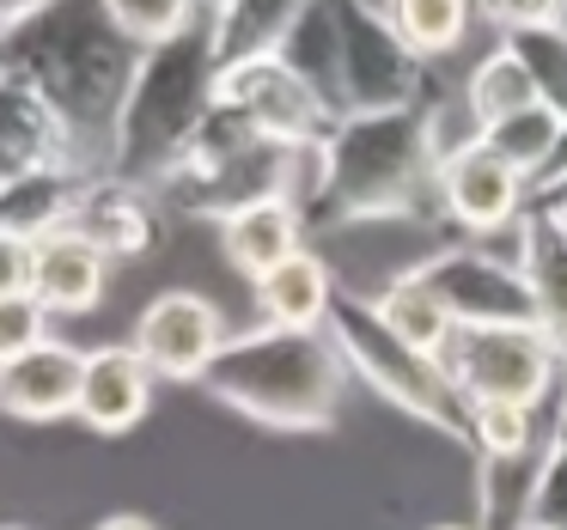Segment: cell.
<instances>
[{
	"instance_id": "6da1fadb",
	"label": "cell",
	"mask_w": 567,
	"mask_h": 530,
	"mask_svg": "<svg viewBox=\"0 0 567 530\" xmlns=\"http://www.w3.org/2000/svg\"><path fill=\"white\" fill-rule=\"evenodd\" d=\"M440 141H433L427 98L384 116H342L318 153L299 214L306 232L379 220H440Z\"/></svg>"
},
{
	"instance_id": "7a4b0ae2",
	"label": "cell",
	"mask_w": 567,
	"mask_h": 530,
	"mask_svg": "<svg viewBox=\"0 0 567 530\" xmlns=\"http://www.w3.org/2000/svg\"><path fill=\"white\" fill-rule=\"evenodd\" d=\"M0 62L55 111L80 165L104 172L111 123L123 111V92L141 62V50L111 25V13L104 7H38V0H25L19 25L0 38Z\"/></svg>"
},
{
	"instance_id": "3957f363",
	"label": "cell",
	"mask_w": 567,
	"mask_h": 530,
	"mask_svg": "<svg viewBox=\"0 0 567 530\" xmlns=\"http://www.w3.org/2000/svg\"><path fill=\"white\" fill-rule=\"evenodd\" d=\"M214 43H208V7L184 38L141 50L135 80L123 92V111L111 123V147H104V172L123 184L159 189L165 172L184 159V147L196 141V128L214 111Z\"/></svg>"
},
{
	"instance_id": "277c9868",
	"label": "cell",
	"mask_w": 567,
	"mask_h": 530,
	"mask_svg": "<svg viewBox=\"0 0 567 530\" xmlns=\"http://www.w3.org/2000/svg\"><path fill=\"white\" fill-rule=\"evenodd\" d=\"M202 391L281 433H318L342 415L348 366L323 330H238L202 372Z\"/></svg>"
},
{
	"instance_id": "5b68a950",
	"label": "cell",
	"mask_w": 567,
	"mask_h": 530,
	"mask_svg": "<svg viewBox=\"0 0 567 530\" xmlns=\"http://www.w3.org/2000/svg\"><path fill=\"white\" fill-rule=\"evenodd\" d=\"M311 177V153L275 147L262 141L245 116L214 104L208 123L196 128V141L184 147V159L165 172V184L153 196L177 214H202V220H233V214L257 208V201H293L306 196Z\"/></svg>"
},
{
	"instance_id": "8992f818",
	"label": "cell",
	"mask_w": 567,
	"mask_h": 530,
	"mask_svg": "<svg viewBox=\"0 0 567 530\" xmlns=\"http://www.w3.org/2000/svg\"><path fill=\"white\" fill-rule=\"evenodd\" d=\"M330 347L342 354L348 378H360L367 391H379L384 403H396L403 415H415L421 427L445 433V439L470 445V403L457 396V384L445 378L440 354H421L409 347L391 323L379 318L372 293H336L330 305V323H323Z\"/></svg>"
},
{
	"instance_id": "52a82bcc",
	"label": "cell",
	"mask_w": 567,
	"mask_h": 530,
	"mask_svg": "<svg viewBox=\"0 0 567 530\" xmlns=\"http://www.w3.org/2000/svg\"><path fill=\"white\" fill-rule=\"evenodd\" d=\"M440 366L470 408H543L561 391V347L543 330H452V342L440 347Z\"/></svg>"
},
{
	"instance_id": "ba28073f",
	"label": "cell",
	"mask_w": 567,
	"mask_h": 530,
	"mask_svg": "<svg viewBox=\"0 0 567 530\" xmlns=\"http://www.w3.org/2000/svg\"><path fill=\"white\" fill-rule=\"evenodd\" d=\"M421 281L445 299L457 330H537V299L525 287L518 257L488 245H445L415 262Z\"/></svg>"
},
{
	"instance_id": "9c48e42d",
	"label": "cell",
	"mask_w": 567,
	"mask_h": 530,
	"mask_svg": "<svg viewBox=\"0 0 567 530\" xmlns=\"http://www.w3.org/2000/svg\"><path fill=\"white\" fill-rule=\"evenodd\" d=\"M336 38H342V111L384 116L427 98V62L403 50L384 7H336Z\"/></svg>"
},
{
	"instance_id": "30bf717a",
	"label": "cell",
	"mask_w": 567,
	"mask_h": 530,
	"mask_svg": "<svg viewBox=\"0 0 567 530\" xmlns=\"http://www.w3.org/2000/svg\"><path fill=\"white\" fill-rule=\"evenodd\" d=\"M214 104L233 111V116H245L262 141L293 147V153H318L323 141H330V128L342 123V116H336L330 104L293 74V67H281V55L226 67V74L214 80Z\"/></svg>"
},
{
	"instance_id": "8fae6325",
	"label": "cell",
	"mask_w": 567,
	"mask_h": 530,
	"mask_svg": "<svg viewBox=\"0 0 567 530\" xmlns=\"http://www.w3.org/2000/svg\"><path fill=\"white\" fill-rule=\"evenodd\" d=\"M226 318L214 299L189 293V287H172V293L147 299L135 323V354L147 360L153 378L172 384H202V372L214 366V354L226 347Z\"/></svg>"
},
{
	"instance_id": "7c38bea8",
	"label": "cell",
	"mask_w": 567,
	"mask_h": 530,
	"mask_svg": "<svg viewBox=\"0 0 567 530\" xmlns=\"http://www.w3.org/2000/svg\"><path fill=\"white\" fill-rule=\"evenodd\" d=\"M530 208V184L506 159H494L482 141L457 147L440 165V220L452 232H464L470 245H488L494 232L518 226V214Z\"/></svg>"
},
{
	"instance_id": "4fadbf2b",
	"label": "cell",
	"mask_w": 567,
	"mask_h": 530,
	"mask_svg": "<svg viewBox=\"0 0 567 530\" xmlns=\"http://www.w3.org/2000/svg\"><path fill=\"white\" fill-rule=\"evenodd\" d=\"M74 232L99 250L104 262H135V257H153L165 238V201L141 184H123V177L99 172L80 196V214H74Z\"/></svg>"
},
{
	"instance_id": "5bb4252c",
	"label": "cell",
	"mask_w": 567,
	"mask_h": 530,
	"mask_svg": "<svg viewBox=\"0 0 567 530\" xmlns=\"http://www.w3.org/2000/svg\"><path fill=\"white\" fill-rule=\"evenodd\" d=\"M62 165H80L68 128L55 123V111L13 74V67L0 62V184H19V177H38V172H62Z\"/></svg>"
},
{
	"instance_id": "9a60e30c",
	"label": "cell",
	"mask_w": 567,
	"mask_h": 530,
	"mask_svg": "<svg viewBox=\"0 0 567 530\" xmlns=\"http://www.w3.org/2000/svg\"><path fill=\"white\" fill-rule=\"evenodd\" d=\"M80 372H86V347L50 335L31 354L0 360V415L13 420H68L80 408Z\"/></svg>"
},
{
	"instance_id": "2e32d148",
	"label": "cell",
	"mask_w": 567,
	"mask_h": 530,
	"mask_svg": "<svg viewBox=\"0 0 567 530\" xmlns=\"http://www.w3.org/2000/svg\"><path fill=\"white\" fill-rule=\"evenodd\" d=\"M513 257L525 269L530 299H537V330L567 360V214L549 201H530L513 226Z\"/></svg>"
},
{
	"instance_id": "e0dca14e",
	"label": "cell",
	"mask_w": 567,
	"mask_h": 530,
	"mask_svg": "<svg viewBox=\"0 0 567 530\" xmlns=\"http://www.w3.org/2000/svg\"><path fill=\"white\" fill-rule=\"evenodd\" d=\"M153 372L147 360L135 354V342L128 347H86V372H80V408L74 420L92 433H104V439H116V433L141 427L153 408Z\"/></svg>"
},
{
	"instance_id": "ac0fdd59",
	"label": "cell",
	"mask_w": 567,
	"mask_h": 530,
	"mask_svg": "<svg viewBox=\"0 0 567 530\" xmlns=\"http://www.w3.org/2000/svg\"><path fill=\"white\" fill-rule=\"evenodd\" d=\"M111 287V262L68 226L55 238H38V262H31V299H43L50 318H80L92 311Z\"/></svg>"
},
{
	"instance_id": "d6986e66",
	"label": "cell",
	"mask_w": 567,
	"mask_h": 530,
	"mask_svg": "<svg viewBox=\"0 0 567 530\" xmlns=\"http://www.w3.org/2000/svg\"><path fill=\"white\" fill-rule=\"evenodd\" d=\"M250 293H257V311H262L269 330H323L342 287H336L330 262H323L318 250H299V257H287L281 269L262 274Z\"/></svg>"
},
{
	"instance_id": "ffe728a7",
	"label": "cell",
	"mask_w": 567,
	"mask_h": 530,
	"mask_svg": "<svg viewBox=\"0 0 567 530\" xmlns=\"http://www.w3.org/2000/svg\"><path fill=\"white\" fill-rule=\"evenodd\" d=\"M220 250H226V262L257 287L269 269H281L287 257L306 250V214H299L293 201H257V208L220 220Z\"/></svg>"
},
{
	"instance_id": "44dd1931",
	"label": "cell",
	"mask_w": 567,
	"mask_h": 530,
	"mask_svg": "<svg viewBox=\"0 0 567 530\" xmlns=\"http://www.w3.org/2000/svg\"><path fill=\"white\" fill-rule=\"evenodd\" d=\"M92 177H99V172H86V165H62V172L19 177V184H7V196H0V226L19 232V238H31V245H38V238L68 232Z\"/></svg>"
},
{
	"instance_id": "7402d4cb",
	"label": "cell",
	"mask_w": 567,
	"mask_h": 530,
	"mask_svg": "<svg viewBox=\"0 0 567 530\" xmlns=\"http://www.w3.org/2000/svg\"><path fill=\"white\" fill-rule=\"evenodd\" d=\"M281 67H293L336 116L342 111V38H336V7H293L287 19V38H281Z\"/></svg>"
},
{
	"instance_id": "603a6c76",
	"label": "cell",
	"mask_w": 567,
	"mask_h": 530,
	"mask_svg": "<svg viewBox=\"0 0 567 530\" xmlns=\"http://www.w3.org/2000/svg\"><path fill=\"white\" fill-rule=\"evenodd\" d=\"M287 19L293 7L287 0H220L208 7V43H214V67H238V62H262V55L281 50Z\"/></svg>"
},
{
	"instance_id": "cb8c5ba5",
	"label": "cell",
	"mask_w": 567,
	"mask_h": 530,
	"mask_svg": "<svg viewBox=\"0 0 567 530\" xmlns=\"http://www.w3.org/2000/svg\"><path fill=\"white\" fill-rule=\"evenodd\" d=\"M372 305H379V318L391 323L409 347H421V354H440V347L452 342V330H457L452 311H445V299L421 281V269L391 274V281L372 293Z\"/></svg>"
},
{
	"instance_id": "d4e9b609",
	"label": "cell",
	"mask_w": 567,
	"mask_h": 530,
	"mask_svg": "<svg viewBox=\"0 0 567 530\" xmlns=\"http://www.w3.org/2000/svg\"><path fill=\"white\" fill-rule=\"evenodd\" d=\"M501 43L518 55V67H525V80H530V92H537L543 111H555L567 123V13L513 25Z\"/></svg>"
},
{
	"instance_id": "484cf974",
	"label": "cell",
	"mask_w": 567,
	"mask_h": 530,
	"mask_svg": "<svg viewBox=\"0 0 567 530\" xmlns=\"http://www.w3.org/2000/svg\"><path fill=\"white\" fill-rule=\"evenodd\" d=\"M543 451L530 457H476V530H525L537 493Z\"/></svg>"
},
{
	"instance_id": "4316f807",
	"label": "cell",
	"mask_w": 567,
	"mask_h": 530,
	"mask_svg": "<svg viewBox=\"0 0 567 530\" xmlns=\"http://www.w3.org/2000/svg\"><path fill=\"white\" fill-rule=\"evenodd\" d=\"M530 104H537V92H530L525 67H518V55L506 50V43H501V50H488L464 74V111H470V123H476V135L488 123H506V116L530 111Z\"/></svg>"
},
{
	"instance_id": "83f0119b",
	"label": "cell",
	"mask_w": 567,
	"mask_h": 530,
	"mask_svg": "<svg viewBox=\"0 0 567 530\" xmlns=\"http://www.w3.org/2000/svg\"><path fill=\"white\" fill-rule=\"evenodd\" d=\"M476 141L494 153V159L513 165V172L525 177V184H537V177L549 172V159H555V141H561V116L543 111V104H530V111L506 116V123H488Z\"/></svg>"
},
{
	"instance_id": "f1b7e54d",
	"label": "cell",
	"mask_w": 567,
	"mask_h": 530,
	"mask_svg": "<svg viewBox=\"0 0 567 530\" xmlns=\"http://www.w3.org/2000/svg\"><path fill=\"white\" fill-rule=\"evenodd\" d=\"M384 13H391L396 38H403V50L415 55V62H440V55H452L457 43H464V31H470L464 0H391Z\"/></svg>"
},
{
	"instance_id": "f546056e",
	"label": "cell",
	"mask_w": 567,
	"mask_h": 530,
	"mask_svg": "<svg viewBox=\"0 0 567 530\" xmlns=\"http://www.w3.org/2000/svg\"><path fill=\"white\" fill-rule=\"evenodd\" d=\"M104 13H111V25L123 31L135 50H159V43L184 38V31L196 25L202 7H189V0H111Z\"/></svg>"
},
{
	"instance_id": "4dcf8cb0",
	"label": "cell",
	"mask_w": 567,
	"mask_h": 530,
	"mask_svg": "<svg viewBox=\"0 0 567 530\" xmlns=\"http://www.w3.org/2000/svg\"><path fill=\"white\" fill-rule=\"evenodd\" d=\"M470 445H476V457H530V451H543L537 408L476 403L470 408Z\"/></svg>"
},
{
	"instance_id": "1f68e13d",
	"label": "cell",
	"mask_w": 567,
	"mask_h": 530,
	"mask_svg": "<svg viewBox=\"0 0 567 530\" xmlns=\"http://www.w3.org/2000/svg\"><path fill=\"white\" fill-rule=\"evenodd\" d=\"M525 530H567V427L561 420L543 439V469H537V493H530Z\"/></svg>"
},
{
	"instance_id": "d6a6232c",
	"label": "cell",
	"mask_w": 567,
	"mask_h": 530,
	"mask_svg": "<svg viewBox=\"0 0 567 530\" xmlns=\"http://www.w3.org/2000/svg\"><path fill=\"white\" fill-rule=\"evenodd\" d=\"M43 342H50V311H43V299H31V293L0 299V360L31 354Z\"/></svg>"
},
{
	"instance_id": "836d02e7",
	"label": "cell",
	"mask_w": 567,
	"mask_h": 530,
	"mask_svg": "<svg viewBox=\"0 0 567 530\" xmlns=\"http://www.w3.org/2000/svg\"><path fill=\"white\" fill-rule=\"evenodd\" d=\"M31 262H38V245L0 226V299L31 293Z\"/></svg>"
},
{
	"instance_id": "e575fe53",
	"label": "cell",
	"mask_w": 567,
	"mask_h": 530,
	"mask_svg": "<svg viewBox=\"0 0 567 530\" xmlns=\"http://www.w3.org/2000/svg\"><path fill=\"white\" fill-rule=\"evenodd\" d=\"M530 201H549V208H561V201H567V123H561V141H555L549 172L530 184Z\"/></svg>"
},
{
	"instance_id": "d590c367",
	"label": "cell",
	"mask_w": 567,
	"mask_h": 530,
	"mask_svg": "<svg viewBox=\"0 0 567 530\" xmlns=\"http://www.w3.org/2000/svg\"><path fill=\"white\" fill-rule=\"evenodd\" d=\"M92 530H159L153 518H141V512H111V518H99Z\"/></svg>"
},
{
	"instance_id": "8d00e7d4",
	"label": "cell",
	"mask_w": 567,
	"mask_h": 530,
	"mask_svg": "<svg viewBox=\"0 0 567 530\" xmlns=\"http://www.w3.org/2000/svg\"><path fill=\"white\" fill-rule=\"evenodd\" d=\"M19 13H25V0H13V7H0V38H7V31L19 25Z\"/></svg>"
},
{
	"instance_id": "74e56055",
	"label": "cell",
	"mask_w": 567,
	"mask_h": 530,
	"mask_svg": "<svg viewBox=\"0 0 567 530\" xmlns=\"http://www.w3.org/2000/svg\"><path fill=\"white\" fill-rule=\"evenodd\" d=\"M555 403H561V408H555V420L567 427V360H561V391H555Z\"/></svg>"
},
{
	"instance_id": "f35d334b",
	"label": "cell",
	"mask_w": 567,
	"mask_h": 530,
	"mask_svg": "<svg viewBox=\"0 0 567 530\" xmlns=\"http://www.w3.org/2000/svg\"><path fill=\"white\" fill-rule=\"evenodd\" d=\"M427 530H476V524H427Z\"/></svg>"
},
{
	"instance_id": "ab89813d",
	"label": "cell",
	"mask_w": 567,
	"mask_h": 530,
	"mask_svg": "<svg viewBox=\"0 0 567 530\" xmlns=\"http://www.w3.org/2000/svg\"><path fill=\"white\" fill-rule=\"evenodd\" d=\"M0 530H25V524H0Z\"/></svg>"
},
{
	"instance_id": "60d3db41",
	"label": "cell",
	"mask_w": 567,
	"mask_h": 530,
	"mask_svg": "<svg viewBox=\"0 0 567 530\" xmlns=\"http://www.w3.org/2000/svg\"><path fill=\"white\" fill-rule=\"evenodd\" d=\"M0 196H7V184H0Z\"/></svg>"
},
{
	"instance_id": "b9f144b4",
	"label": "cell",
	"mask_w": 567,
	"mask_h": 530,
	"mask_svg": "<svg viewBox=\"0 0 567 530\" xmlns=\"http://www.w3.org/2000/svg\"><path fill=\"white\" fill-rule=\"evenodd\" d=\"M561 214H567V201H561Z\"/></svg>"
}]
</instances>
